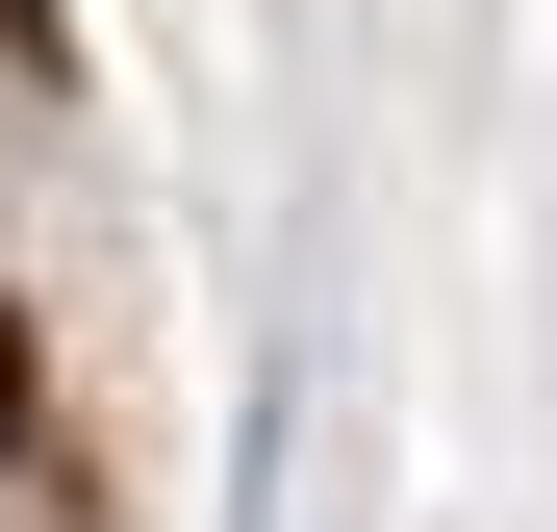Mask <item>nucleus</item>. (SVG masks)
<instances>
[{
  "label": "nucleus",
  "mask_w": 557,
  "mask_h": 532,
  "mask_svg": "<svg viewBox=\"0 0 557 532\" xmlns=\"http://www.w3.org/2000/svg\"><path fill=\"white\" fill-rule=\"evenodd\" d=\"M26 406H51V355H26V305H0V457H26Z\"/></svg>",
  "instance_id": "nucleus-1"
}]
</instances>
